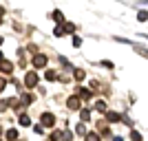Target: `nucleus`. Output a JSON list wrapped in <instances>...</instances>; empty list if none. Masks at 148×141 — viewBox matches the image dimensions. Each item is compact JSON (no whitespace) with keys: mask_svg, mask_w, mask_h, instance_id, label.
Here are the masks:
<instances>
[{"mask_svg":"<svg viewBox=\"0 0 148 141\" xmlns=\"http://www.w3.org/2000/svg\"><path fill=\"white\" fill-rule=\"evenodd\" d=\"M86 141H99V137L95 135V132H88V135H86Z\"/></svg>","mask_w":148,"mask_h":141,"instance_id":"0eeeda50","label":"nucleus"},{"mask_svg":"<svg viewBox=\"0 0 148 141\" xmlns=\"http://www.w3.org/2000/svg\"><path fill=\"white\" fill-rule=\"evenodd\" d=\"M77 91H80V97H84V99H88V97H91V93H88L86 88H77Z\"/></svg>","mask_w":148,"mask_h":141,"instance_id":"423d86ee","label":"nucleus"},{"mask_svg":"<svg viewBox=\"0 0 148 141\" xmlns=\"http://www.w3.org/2000/svg\"><path fill=\"white\" fill-rule=\"evenodd\" d=\"M2 88H5V80H0V91H2Z\"/></svg>","mask_w":148,"mask_h":141,"instance_id":"f3484780","label":"nucleus"},{"mask_svg":"<svg viewBox=\"0 0 148 141\" xmlns=\"http://www.w3.org/2000/svg\"><path fill=\"white\" fill-rule=\"evenodd\" d=\"M82 119H84V121H88V119H91V112H88V110H82Z\"/></svg>","mask_w":148,"mask_h":141,"instance_id":"f8f14e48","label":"nucleus"},{"mask_svg":"<svg viewBox=\"0 0 148 141\" xmlns=\"http://www.w3.org/2000/svg\"><path fill=\"white\" fill-rule=\"evenodd\" d=\"M95 108H97L99 112H106V104H104V101H97V106H95Z\"/></svg>","mask_w":148,"mask_h":141,"instance_id":"9d476101","label":"nucleus"},{"mask_svg":"<svg viewBox=\"0 0 148 141\" xmlns=\"http://www.w3.org/2000/svg\"><path fill=\"white\" fill-rule=\"evenodd\" d=\"M130 139H133V141H142V135H139L137 130H133V135H130Z\"/></svg>","mask_w":148,"mask_h":141,"instance_id":"1a4fd4ad","label":"nucleus"},{"mask_svg":"<svg viewBox=\"0 0 148 141\" xmlns=\"http://www.w3.org/2000/svg\"><path fill=\"white\" fill-rule=\"evenodd\" d=\"M75 77H77V80H84V71H80V68H77V71H75Z\"/></svg>","mask_w":148,"mask_h":141,"instance_id":"4468645a","label":"nucleus"},{"mask_svg":"<svg viewBox=\"0 0 148 141\" xmlns=\"http://www.w3.org/2000/svg\"><path fill=\"white\" fill-rule=\"evenodd\" d=\"M66 104L71 106V110H75V108H80V97H69Z\"/></svg>","mask_w":148,"mask_h":141,"instance_id":"f03ea898","label":"nucleus"},{"mask_svg":"<svg viewBox=\"0 0 148 141\" xmlns=\"http://www.w3.org/2000/svg\"><path fill=\"white\" fill-rule=\"evenodd\" d=\"M113 141H124V139H122V137H115V139H113Z\"/></svg>","mask_w":148,"mask_h":141,"instance_id":"a211bd4d","label":"nucleus"},{"mask_svg":"<svg viewBox=\"0 0 148 141\" xmlns=\"http://www.w3.org/2000/svg\"><path fill=\"white\" fill-rule=\"evenodd\" d=\"M42 123L47 126V128H51V126L56 123V117L51 115V112H44V115H42Z\"/></svg>","mask_w":148,"mask_h":141,"instance_id":"f257e3e1","label":"nucleus"},{"mask_svg":"<svg viewBox=\"0 0 148 141\" xmlns=\"http://www.w3.org/2000/svg\"><path fill=\"white\" fill-rule=\"evenodd\" d=\"M16 137H18V132H16V130H9V132H7V139H9V141H13Z\"/></svg>","mask_w":148,"mask_h":141,"instance_id":"6e6552de","label":"nucleus"},{"mask_svg":"<svg viewBox=\"0 0 148 141\" xmlns=\"http://www.w3.org/2000/svg\"><path fill=\"white\" fill-rule=\"evenodd\" d=\"M36 82H38V75L36 73H29V75H27V86H36Z\"/></svg>","mask_w":148,"mask_h":141,"instance_id":"20e7f679","label":"nucleus"},{"mask_svg":"<svg viewBox=\"0 0 148 141\" xmlns=\"http://www.w3.org/2000/svg\"><path fill=\"white\" fill-rule=\"evenodd\" d=\"M137 51H139V53H142L144 57H148V49H142V46H137Z\"/></svg>","mask_w":148,"mask_h":141,"instance_id":"2eb2a0df","label":"nucleus"},{"mask_svg":"<svg viewBox=\"0 0 148 141\" xmlns=\"http://www.w3.org/2000/svg\"><path fill=\"white\" fill-rule=\"evenodd\" d=\"M20 123H22V126H29V117L22 115V117H20Z\"/></svg>","mask_w":148,"mask_h":141,"instance_id":"9b49d317","label":"nucleus"},{"mask_svg":"<svg viewBox=\"0 0 148 141\" xmlns=\"http://www.w3.org/2000/svg\"><path fill=\"white\" fill-rule=\"evenodd\" d=\"M44 64H47V57L44 55H36L33 57V66H44Z\"/></svg>","mask_w":148,"mask_h":141,"instance_id":"7ed1b4c3","label":"nucleus"},{"mask_svg":"<svg viewBox=\"0 0 148 141\" xmlns=\"http://www.w3.org/2000/svg\"><path fill=\"white\" fill-rule=\"evenodd\" d=\"M53 18H56V22H62V13L60 11H53Z\"/></svg>","mask_w":148,"mask_h":141,"instance_id":"ddd939ff","label":"nucleus"},{"mask_svg":"<svg viewBox=\"0 0 148 141\" xmlns=\"http://www.w3.org/2000/svg\"><path fill=\"white\" fill-rule=\"evenodd\" d=\"M106 117H108V121H119V119H122V117H119L117 112H108Z\"/></svg>","mask_w":148,"mask_h":141,"instance_id":"39448f33","label":"nucleus"},{"mask_svg":"<svg viewBox=\"0 0 148 141\" xmlns=\"http://www.w3.org/2000/svg\"><path fill=\"white\" fill-rule=\"evenodd\" d=\"M139 20H142V22H144V20H148V13L142 11V13H139Z\"/></svg>","mask_w":148,"mask_h":141,"instance_id":"dca6fc26","label":"nucleus"}]
</instances>
